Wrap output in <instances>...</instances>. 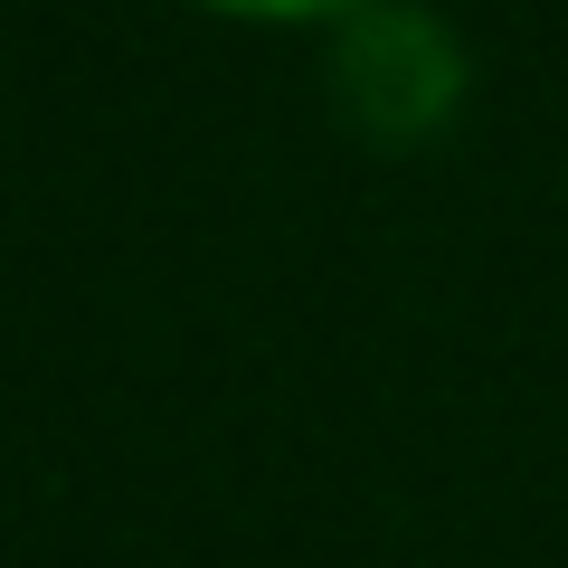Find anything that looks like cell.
<instances>
[{"instance_id": "1", "label": "cell", "mask_w": 568, "mask_h": 568, "mask_svg": "<svg viewBox=\"0 0 568 568\" xmlns=\"http://www.w3.org/2000/svg\"><path fill=\"white\" fill-rule=\"evenodd\" d=\"M332 95L369 142H436L465 114V48L417 0H369L332 39Z\"/></svg>"}, {"instance_id": "2", "label": "cell", "mask_w": 568, "mask_h": 568, "mask_svg": "<svg viewBox=\"0 0 568 568\" xmlns=\"http://www.w3.org/2000/svg\"><path fill=\"white\" fill-rule=\"evenodd\" d=\"M209 10H237V20H351L369 0H209Z\"/></svg>"}]
</instances>
